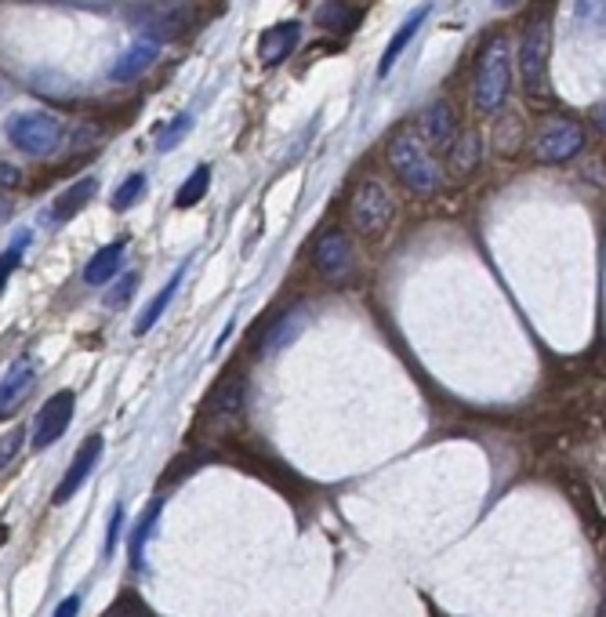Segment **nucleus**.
I'll return each mask as SVG.
<instances>
[{
	"mask_svg": "<svg viewBox=\"0 0 606 617\" xmlns=\"http://www.w3.org/2000/svg\"><path fill=\"white\" fill-rule=\"evenodd\" d=\"M385 160L393 175L415 193V197H432L440 189V167L429 153V142L421 139L418 128H399L388 135Z\"/></svg>",
	"mask_w": 606,
	"mask_h": 617,
	"instance_id": "f257e3e1",
	"label": "nucleus"
},
{
	"mask_svg": "<svg viewBox=\"0 0 606 617\" xmlns=\"http://www.w3.org/2000/svg\"><path fill=\"white\" fill-rule=\"evenodd\" d=\"M4 135H8V142L15 145L19 153H26L33 160H44V156L62 150L66 120L59 117V113H51V109H26V113L8 117Z\"/></svg>",
	"mask_w": 606,
	"mask_h": 617,
	"instance_id": "f03ea898",
	"label": "nucleus"
},
{
	"mask_svg": "<svg viewBox=\"0 0 606 617\" xmlns=\"http://www.w3.org/2000/svg\"><path fill=\"white\" fill-rule=\"evenodd\" d=\"M512 88V59H509V40L498 37L487 44L483 55L476 62V77H473V102L479 113H498L505 106Z\"/></svg>",
	"mask_w": 606,
	"mask_h": 617,
	"instance_id": "7ed1b4c3",
	"label": "nucleus"
},
{
	"mask_svg": "<svg viewBox=\"0 0 606 617\" xmlns=\"http://www.w3.org/2000/svg\"><path fill=\"white\" fill-rule=\"evenodd\" d=\"M548 59H552V26L545 15H537L520 44V80L531 98L548 95Z\"/></svg>",
	"mask_w": 606,
	"mask_h": 617,
	"instance_id": "20e7f679",
	"label": "nucleus"
},
{
	"mask_svg": "<svg viewBox=\"0 0 606 617\" xmlns=\"http://www.w3.org/2000/svg\"><path fill=\"white\" fill-rule=\"evenodd\" d=\"M396 203L378 178H363L349 197V222L360 236H382L393 225Z\"/></svg>",
	"mask_w": 606,
	"mask_h": 617,
	"instance_id": "39448f33",
	"label": "nucleus"
},
{
	"mask_svg": "<svg viewBox=\"0 0 606 617\" xmlns=\"http://www.w3.org/2000/svg\"><path fill=\"white\" fill-rule=\"evenodd\" d=\"M531 150L541 164H567V160H574L585 150V128L570 117H545L537 124Z\"/></svg>",
	"mask_w": 606,
	"mask_h": 617,
	"instance_id": "423d86ee",
	"label": "nucleus"
},
{
	"mask_svg": "<svg viewBox=\"0 0 606 617\" xmlns=\"http://www.w3.org/2000/svg\"><path fill=\"white\" fill-rule=\"evenodd\" d=\"M244 399H247V385H244V374H222L219 385L211 388L208 404L200 407V421L208 432H229L236 426L240 418H244Z\"/></svg>",
	"mask_w": 606,
	"mask_h": 617,
	"instance_id": "0eeeda50",
	"label": "nucleus"
},
{
	"mask_svg": "<svg viewBox=\"0 0 606 617\" xmlns=\"http://www.w3.org/2000/svg\"><path fill=\"white\" fill-rule=\"evenodd\" d=\"M73 410H77V396L70 393V388L55 393L48 404L37 410V418H33V432H30L33 451H48L51 443H59L66 436V429H70Z\"/></svg>",
	"mask_w": 606,
	"mask_h": 617,
	"instance_id": "6e6552de",
	"label": "nucleus"
},
{
	"mask_svg": "<svg viewBox=\"0 0 606 617\" xmlns=\"http://www.w3.org/2000/svg\"><path fill=\"white\" fill-rule=\"evenodd\" d=\"M352 266H357V255H352L349 236L341 230H330L316 240L313 247V269L319 280L327 283H346L352 277Z\"/></svg>",
	"mask_w": 606,
	"mask_h": 617,
	"instance_id": "1a4fd4ad",
	"label": "nucleus"
},
{
	"mask_svg": "<svg viewBox=\"0 0 606 617\" xmlns=\"http://www.w3.org/2000/svg\"><path fill=\"white\" fill-rule=\"evenodd\" d=\"M135 19L142 22L145 37L153 40H167V37H182L197 26V15L186 4H167V8H145V11H131Z\"/></svg>",
	"mask_w": 606,
	"mask_h": 617,
	"instance_id": "9d476101",
	"label": "nucleus"
},
{
	"mask_svg": "<svg viewBox=\"0 0 606 617\" xmlns=\"http://www.w3.org/2000/svg\"><path fill=\"white\" fill-rule=\"evenodd\" d=\"M98 458H102V436L95 432V436H88V443L84 447L77 451V458H73V465L66 468V476H62V484L55 487V505H66V501H70L80 487L88 484V476L95 473V465H98Z\"/></svg>",
	"mask_w": 606,
	"mask_h": 617,
	"instance_id": "9b49d317",
	"label": "nucleus"
},
{
	"mask_svg": "<svg viewBox=\"0 0 606 617\" xmlns=\"http://www.w3.org/2000/svg\"><path fill=\"white\" fill-rule=\"evenodd\" d=\"M418 135L426 139L429 145H436V150H447L457 135V113L451 102H432V106L421 109L418 117Z\"/></svg>",
	"mask_w": 606,
	"mask_h": 617,
	"instance_id": "f8f14e48",
	"label": "nucleus"
},
{
	"mask_svg": "<svg viewBox=\"0 0 606 617\" xmlns=\"http://www.w3.org/2000/svg\"><path fill=\"white\" fill-rule=\"evenodd\" d=\"M33 385H37V371H33L30 360H15L4 374V382H0V421L11 418L15 410L26 404V396L33 393Z\"/></svg>",
	"mask_w": 606,
	"mask_h": 617,
	"instance_id": "ddd939ff",
	"label": "nucleus"
},
{
	"mask_svg": "<svg viewBox=\"0 0 606 617\" xmlns=\"http://www.w3.org/2000/svg\"><path fill=\"white\" fill-rule=\"evenodd\" d=\"M156 59H160V40H153V37L135 40L131 48L109 66V80L113 84H131V80H139Z\"/></svg>",
	"mask_w": 606,
	"mask_h": 617,
	"instance_id": "4468645a",
	"label": "nucleus"
},
{
	"mask_svg": "<svg viewBox=\"0 0 606 617\" xmlns=\"http://www.w3.org/2000/svg\"><path fill=\"white\" fill-rule=\"evenodd\" d=\"M302 26L299 22H277L272 30H266L258 37V59L266 66H280L291 59V51L299 48Z\"/></svg>",
	"mask_w": 606,
	"mask_h": 617,
	"instance_id": "2eb2a0df",
	"label": "nucleus"
},
{
	"mask_svg": "<svg viewBox=\"0 0 606 617\" xmlns=\"http://www.w3.org/2000/svg\"><path fill=\"white\" fill-rule=\"evenodd\" d=\"M479 160H483V142H479V131H457L454 142L447 145V175L465 182L473 171L479 167Z\"/></svg>",
	"mask_w": 606,
	"mask_h": 617,
	"instance_id": "dca6fc26",
	"label": "nucleus"
},
{
	"mask_svg": "<svg viewBox=\"0 0 606 617\" xmlns=\"http://www.w3.org/2000/svg\"><path fill=\"white\" fill-rule=\"evenodd\" d=\"M124 255H128V240H113V244L98 247L84 266V283L88 288H102V283L117 280L124 269Z\"/></svg>",
	"mask_w": 606,
	"mask_h": 617,
	"instance_id": "f3484780",
	"label": "nucleus"
},
{
	"mask_svg": "<svg viewBox=\"0 0 606 617\" xmlns=\"http://www.w3.org/2000/svg\"><path fill=\"white\" fill-rule=\"evenodd\" d=\"M95 193H98V178H95V175H88V178L73 182L70 189L55 197V203H51V214H48L51 225H66L70 219H77V214L84 211L88 203H91V197H95Z\"/></svg>",
	"mask_w": 606,
	"mask_h": 617,
	"instance_id": "a211bd4d",
	"label": "nucleus"
},
{
	"mask_svg": "<svg viewBox=\"0 0 606 617\" xmlns=\"http://www.w3.org/2000/svg\"><path fill=\"white\" fill-rule=\"evenodd\" d=\"M429 19V8H418V11H410V15H407V22H404V26H399L396 30V37L393 40H388V48H385V55H382V62H378V77H388V73H393V66H396V59H399V55H404L407 51V44L410 40H415V33L421 30V22H426Z\"/></svg>",
	"mask_w": 606,
	"mask_h": 617,
	"instance_id": "6ab92c4d",
	"label": "nucleus"
},
{
	"mask_svg": "<svg viewBox=\"0 0 606 617\" xmlns=\"http://www.w3.org/2000/svg\"><path fill=\"white\" fill-rule=\"evenodd\" d=\"M352 0H327L324 8L316 11V26L327 33H352L360 22V8H349Z\"/></svg>",
	"mask_w": 606,
	"mask_h": 617,
	"instance_id": "aec40b11",
	"label": "nucleus"
},
{
	"mask_svg": "<svg viewBox=\"0 0 606 617\" xmlns=\"http://www.w3.org/2000/svg\"><path fill=\"white\" fill-rule=\"evenodd\" d=\"M182 277H186V266L175 269V277H171V280L164 283V288H160L156 299L142 308L139 324H135V335H150V330L156 327V319L164 316V308H167V305H171V299H175V294H178V283H182Z\"/></svg>",
	"mask_w": 606,
	"mask_h": 617,
	"instance_id": "412c9836",
	"label": "nucleus"
},
{
	"mask_svg": "<svg viewBox=\"0 0 606 617\" xmlns=\"http://www.w3.org/2000/svg\"><path fill=\"white\" fill-rule=\"evenodd\" d=\"M208 189H211V167L208 164L193 167V175L182 182V189L175 193V208H193V203H200L208 197Z\"/></svg>",
	"mask_w": 606,
	"mask_h": 617,
	"instance_id": "4be33fe9",
	"label": "nucleus"
},
{
	"mask_svg": "<svg viewBox=\"0 0 606 617\" xmlns=\"http://www.w3.org/2000/svg\"><path fill=\"white\" fill-rule=\"evenodd\" d=\"M142 197H145V175L135 171V175H128L117 189H113V211H131Z\"/></svg>",
	"mask_w": 606,
	"mask_h": 617,
	"instance_id": "5701e85b",
	"label": "nucleus"
},
{
	"mask_svg": "<svg viewBox=\"0 0 606 617\" xmlns=\"http://www.w3.org/2000/svg\"><path fill=\"white\" fill-rule=\"evenodd\" d=\"M299 330H302V313H299V308H294V313H288L283 319H277V324H272L269 338H266V352L283 349L294 335H299Z\"/></svg>",
	"mask_w": 606,
	"mask_h": 617,
	"instance_id": "b1692460",
	"label": "nucleus"
},
{
	"mask_svg": "<svg viewBox=\"0 0 606 617\" xmlns=\"http://www.w3.org/2000/svg\"><path fill=\"white\" fill-rule=\"evenodd\" d=\"M156 520H160V501H153L150 512L142 516V523L135 527V538H131V563H135V567H142V548H145V542L153 538Z\"/></svg>",
	"mask_w": 606,
	"mask_h": 617,
	"instance_id": "393cba45",
	"label": "nucleus"
},
{
	"mask_svg": "<svg viewBox=\"0 0 606 617\" xmlns=\"http://www.w3.org/2000/svg\"><path fill=\"white\" fill-rule=\"evenodd\" d=\"M578 22L592 33H606V0H578Z\"/></svg>",
	"mask_w": 606,
	"mask_h": 617,
	"instance_id": "a878e982",
	"label": "nucleus"
},
{
	"mask_svg": "<svg viewBox=\"0 0 606 617\" xmlns=\"http://www.w3.org/2000/svg\"><path fill=\"white\" fill-rule=\"evenodd\" d=\"M189 128H193L189 113H182V117L171 120L167 128H164V135H160V139H156V150H164V153H167V150H175V145L189 135Z\"/></svg>",
	"mask_w": 606,
	"mask_h": 617,
	"instance_id": "bb28decb",
	"label": "nucleus"
},
{
	"mask_svg": "<svg viewBox=\"0 0 606 617\" xmlns=\"http://www.w3.org/2000/svg\"><path fill=\"white\" fill-rule=\"evenodd\" d=\"M135 288H139V277H135V272H124V277L113 283L109 288V294H106V305L109 308H124L131 302V294H135Z\"/></svg>",
	"mask_w": 606,
	"mask_h": 617,
	"instance_id": "cd10ccee",
	"label": "nucleus"
},
{
	"mask_svg": "<svg viewBox=\"0 0 606 617\" xmlns=\"http://www.w3.org/2000/svg\"><path fill=\"white\" fill-rule=\"evenodd\" d=\"M26 244H30V233H15V244H11L4 255H0V288L8 283L11 269H15L19 261H22V251H26Z\"/></svg>",
	"mask_w": 606,
	"mask_h": 617,
	"instance_id": "c85d7f7f",
	"label": "nucleus"
},
{
	"mask_svg": "<svg viewBox=\"0 0 606 617\" xmlns=\"http://www.w3.org/2000/svg\"><path fill=\"white\" fill-rule=\"evenodd\" d=\"M102 617H150V610L142 607V599L135 596V592H124V596L113 603V607Z\"/></svg>",
	"mask_w": 606,
	"mask_h": 617,
	"instance_id": "c756f323",
	"label": "nucleus"
},
{
	"mask_svg": "<svg viewBox=\"0 0 606 617\" xmlns=\"http://www.w3.org/2000/svg\"><path fill=\"white\" fill-rule=\"evenodd\" d=\"M22 440H26V432L22 429H11L4 440H0V468H8L15 462V454L22 451Z\"/></svg>",
	"mask_w": 606,
	"mask_h": 617,
	"instance_id": "7c9ffc66",
	"label": "nucleus"
},
{
	"mask_svg": "<svg viewBox=\"0 0 606 617\" xmlns=\"http://www.w3.org/2000/svg\"><path fill=\"white\" fill-rule=\"evenodd\" d=\"M120 531H124V509L117 505V509H113V520H109V542H106V552H109V556L117 552Z\"/></svg>",
	"mask_w": 606,
	"mask_h": 617,
	"instance_id": "2f4dec72",
	"label": "nucleus"
},
{
	"mask_svg": "<svg viewBox=\"0 0 606 617\" xmlns=\"http://www.w3.org/2000/svg\"><path fill=\"white\" fill-rule=\"evenodd\" d=\"M22 186V171L15 164H8V160H0V189H15Z\"/></svg>",
	"mask_w": 606,
	"mask_h": 617,
	"instance_id": "473e14b6",
	"label": "nucleus"
},
{
	"mask_svg": "<svg viewBox=\"0 0 606 617\" xmlns=\"http://www.w3.org/2000/svg\"><path fill=\"white\" fill-rule=\"evenodd\" d=\"M77 610H80V596H66L59 603V610H55V617H77Z\"/></svg>",
	"mask_w": 606,
	"mask_h": 617,
	"instance_id": "72a5a7b5",
	"label": "nucleus"
},
{
	"mask_svg": "<svg viewBox=\"0 0 606 617\" xmlns=\"http://www.w3.org/2000/svg\"><path fill=\"white\" fill-rule=\"evenodd\" d=\"M596 124H599V131L606 135V106H599V109H596Z\"/></svg>",
	"mask_w": 606,
	"mask_h": 617,
	"instance_id": "f704fd0d",
	"label": "nucleus"
},
{
	"mask_svg": "<svg viewBox=\"0 0 606 617\" xmlns=\"http://www.w3.org/2000/svg\"><path fill=\"white\" fill-rule=\"evenodd\" d=\"M8 214H11V203H8V200H0V219H8Z\"/></svg>",
	"mask_w": 606,
	"mask_h": 617,
	"instance_id": "c9c22d12",
	"label": "nucleus"
},
{
	"mask_svg": "<svg viewBox=\"0 0 606 617\" xmlns=\"http://www.w3.org/2000/svg\"><path fill=\"white\" fill-rule=\"evenodd\" d=\"M4 538H8V527H4V523H0V545H4Z\"/></svg>",
	"mask_w": 606,
	"mask_h": 617,
	"instance_id": "e433bc0d",
	"label": "nucleus"
},
{
	"mask_svg": "<svg viewBox=\"0 0 606 617\" xmlns=\"http://www.w3.org/2000/svg\"><path fill=\"white\" fill-rule=\"evenodd\" d=\"M599 617H606V599H603V607H599Z\"/></svg>",
	"mask_w": 606,
	"mask_h": 617,
	"instance_id": "4c0bfd02",
	"label": "nucleus"
},
{
	"mask_svg": "<svg viewBox=\"0 0 606 617\" xmlns=\"http://www.w3.org/2000/svg\"><path fill=\"white\" fill-rule=\"evenodd\" d=\"M498 4H516V0H498Z\"/></svg>",
	"mask_w": 606,
	"mask_h": 617,
	"instance_id": "58836bf2",
	"label": "nucleus"
}]
</instances>
